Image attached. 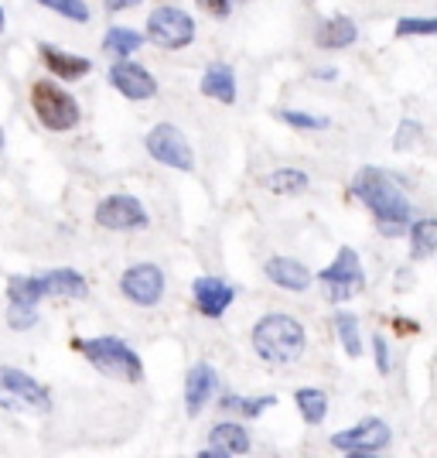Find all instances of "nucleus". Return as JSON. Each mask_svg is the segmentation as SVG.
<instances>
[{
  "instance_id": "nucleus-38",
  "label": "nucleus",
  "mask_w": 437,
  "mask_h": 458,
  "mask_svg": "<svg viewBox=\"0 0 437 458\" xmlns=\"http://www.w3.org/2000/svg\"><path fill=\"white\" fill-rule=\"evenodd\" d=\"M0 151H4V131H0Z\"/></svg>"
},
{
  "instance_id": "nucleus-26",
  "label": "nucleus",
  "mask_w": 437,
  "mask_h": 458,
  "mask_svg": "<svg viewBox=\"0 0 437 458\" xmlns=\"http://www.w3.org/2000/svg\"><path fill=\"white\" fill-rule=\"evenodd\" d=\"M140 45H144V35H137L133 28H110V31H106V38H103V48H106V52H113V55H120V58L133 55Z\"/></svg>"
},
{
  "instance_id": "nucleus-21",
  "label": "nucleus",
  "mask_w": 437,
  "mask_h": 458,
  "mask_svg": "<svg viewBox=\"0 0 437 458\" xmlns=\"http://www.w3.org/2000/svg\"><path fill=\"white\" fill-rule=\"evenodd\" d=\"M437 253V216L431 219H417L410 226V257L414 260H427Z\"/></svg>"
},
{
  "instance_id": "nucleus-34",
  "label": "nucleus",
  "mask_w": 437,
  "mask_h": 458,
  "mask_svg": "<svg viewBox=\"0 0 437 458\" xmlns=\"http://www.w3.org/2000/svg\"><path fill=\"white\" fill-rule=\"evenodd\" d=\"M206 11H209L212 18H229L232 14V0H198Z\"/></svg>"
},
{
  "instance_id": "nucleus-35",
  "label": "nucleus",
  "mask_w": 437,
  "mask_h": 458,
  "mask_svg": "<svg viewBox=\"0 0 437 458\" xmlns=\"http://www.w3.org/2000/svg\"><path fill=\"white\" fill-rule=\"evenodd\" d=\"M106 4V11H127L133 4H140V0H103Z\"/></svg>"
},
{
  "instance_id": "nucleus-27",
  "label": "nucleus",
  "mask_w": 437,
  "mask_h": 458,
  "mask_svg": "<svg viewBox=\"0 0 437 458\" xmlns=\"http://www.w3.org/2000/svg\"><path fill=\"white\" fill-rule=\"evenodd\" d=\"M273 403H277V397H236V394H226V397L219 401V407H223V411H240V414H247V418H260Z\"/></svg>"
},
{
  "instance_id": "nucleus-8",
  "label": "nucleus",
  "mask_w": 437,
  "mask_h": 458,
  "mask_svg": "<svg viewBox=\"0 0 437 458\" xmlns=\"http://www.w3.org/2000/svg\"><path fill=\"white\" fill-rule=\"evenodd\" d=\"M147 38L157 48L178 52V48L191 45V38H195V21L185 11H178V7H157L147 18Z\"/></svg>"
},
{
  "instance_id": "nucleus-11",
  "label": "nucleus",
  "mask_w": 437,
  "mask_h": 458,
  "mask_svg": "<svg viewBox=\"0 0 437 458\" xmlns=\"http://www.w3.org/2000/svg\"><path fill=\"white\" fill-rule=\"evenodd\" d=\"M120 291L130 298L133 305L151 308L164 294V274H161V267H154V264H137V267H130L120 277Z\"/></svg>"
},
{
  "instance_id": "nucleus-22",
  "label": "nucleus",
  "mask_w": 437,
  "mask_h": 458,
  "mask_svg": "<svg viewBox=\"0 0 437 458\" xmlns=\"http://www.w3.org/2000/svg\"><path fill=\"white\" fill-rule=\"evenodd\" d=\"M7 298H11V305L35 308L41 298H48V291H45V281H41V277H11Z\"/></svg>"
},
{
  "instance_id": "nucleus-30",
  "label": "nucleus",
  "mask_w": 437,
  "mask_h": 458,
  "mask_svg": "<svg viewBox=\"0 0 437 458\" xmlns=\"http://www.w3.org/2000/svg\"><path fill=\"white\" fill-rule=\"evenodd\" d=\"M281 120H284L287 127H298V131H324L328 127V116H315V114H305V110H281Z\"/></svg>"
},
{
  "instance_id": "nucleus-18",
  "label": "nucleus",
  "mask_w": 437,
  "mask_h": 458,
  "mask_svg": "<svg viewBox=\"0 0 437 458\" xmlns=\"http://www.w3.org/2000/svg\"><path fill=\"white\" fill-rule=\"evenodd\" d=\"M41 62H45L58 79H65V82H76V79L89 76V69H93L89 58L62 52V48H52V45H41Z\"/></svg>"
},
{
  "instance_id": "nucleus-7",
  "label": "nucleus",
  "mask_w": 437,
  "mask_h": 458,
  "mask_svg": "<svg viewBox=\"0 0 437 458\" xmlns=\"http://www.w3.org/2000/svg\"><path fill=\"white\" fill-rule=\"evenodd\" d=\"M393 441V431L382 418H366L345 431H335L332 435V448L339 452H349V455H376L386 445Z\"/></svg>"
},
{
  "instance_id": "nucleus-3",
  "label": "nucleus",
  "mask_w": 437,
  "mask_h": 458,
  "mask_svg": "<svg viewBox=\"0 0 437 458\" xmlns=\"http://www.w3.org/2000/svg\"><path fill=\"white\" fill-rule=\"evenodd\" d=\"M76 349L96 366V369H99V373H106L110 380H123V383H140V380H144L140 356H137V352H133L123 339H113V335L79 339Z\"/></svg>"
},
{
  "instance_id": "nucleus-36",
  "label": "nucleus",
  "mask_w": 437,
  "mask_h": 458,
  "mask_svg": "<svg viewBox=\"0 0 437 458\" xmlns=\"http://www.w3.org/2000/svg\"><path fill=\"white\" fill-rule=\"evenodd\" d=\"M393 325L399 328V335H414L417 332V322H407V318H393Z\"/></svg>"
},
{
  "instance_id": "nucleus-31",
  "label": "nucleus",
  "mask_w": 437,
  "mask_h": 458,
  "mask_svg": "<svg viewBox=\"0 0 437 458\" xmlns=\"http://www.w3.org/2000/svg\"><path fill=\"white\" fill-rule=\"evenodd\" d=\"M420 140H424V127H420L417 120H403L397 127V137H393V148L397 151H410V148H417Z\"/></svg>"
},
{
  "instance_id": "nucleus-13",
  "label": "nucleus",
  "mask_w": 437,
  "mask_h": 458,
  "mask_svg": "<svg viewBox=\"0 0 437 458\" xmlns=\"http://www.w3.org/2000/svg\"><path fill=\"white\" fill-rule=\"evenodd\" d=\"M191 294H195V305H198V311H202L206 318H219V315H226V308L232 305L236 287L226 284L223 277H195Z\"/></svg>"
},
{
  "instance_id": "nucleus-24",
  "label": "nucleus",
  "mask_w": 437,
  "mask_h": 458,
  "mask_svg": "<svg viewBox=\"0 0 437 458\" xmlns=\"http://www.w3.org/2000/svg\"><path fill=\"white\" fill-rule=\"evenodd\" d=\"M335 328H339V343H342L345 356H349V360H359L362 356L359 318H356L352 311H339V315H335Z\"/></svg>"
},
{
  "instance_id": "nucleus-5",
  "label": "nucleus",
  "mask_w": 437,
  "mask_h": 458,
  "mask_svg": "<svg viewBox=\"0 0 437 458\" xmlns=\"http://www.w3.org/2000/svg\"><path fill=\"white\" fill-rule=\"evenodd\" d=\"M31 110L38 114L41 127H48V131H55V134L79 127V116H82L79 114L76 96L65 93L55 82H45V79L31 86Z\"/></svg>"
},
{
  "instance_id": "nucleus-10",
  "label": "nucleus",
  "mask_w": 437,
  "mask_h": 458,
  "mask_svg": "<svg viewBox=\"0 0 437 458\" xmlns=\"http://www.w3.org/2000/svg\"><path fill=\"white\" fill-rule=\"evenodd\" d=\"M96 223L103 229H144L147 226V209L133 195H106L96 206Z\"/></svg>"
},
{
  "instance_id": "nucleus-37",
  "label": "nucleus",
  "mask_w": 437,
  "mask_h": 458,
  "mask_svg": "<svg viewBox=\"0 0 437 458\" xmlns=\"http://www.w3.org/2000/svg\"><path fill=\"white\" fill-rule=\"evenodd\" d=\"M4 21H7V18H4V11H0V31H4Z\"/></svg>"
},
{
  "instance_id": "nucleus-23",
  "label": "nucleus",
  "mask_w": 437,
  "mask_h": 458,
  "mask_svg": "<svg viewBox=\"0 0 437 458\" xmlns=\"http://www.w3.org/2000/svg\"><path fill=\"white\" fill-rule=\"evenodd\" d=\"M294 403H298V411H301V418H305L307 424H322L324 414H328V397H324V390H318V386L298 390V394H294Z\"/></svg>"
},
{
  "instance_id": "nucleus-19",
  "label": "nucleus",
  "mask_w": 437,
  "mask_h": 458,
  "mask_svg": "<svg viewBox=\"0 0 437 458\" xmlns=\"http://www.w3.org/2000/svg\"><path fill=\"white\" fill-rule=\"evenodd\" d=\"M202 93L209 99H219V103H236V72L226 62H212L202 76Z\"/></svg>"
},
{
  "instance_id": "nucleus-25",
  "label": "nucleus",
  "mask_w": 437,
  "mask_h": 458,
  "mask_svg": "<svg viewBox=\"0 0 437 458\" xmlns=\"http://www.w3.org/2000/svg\"><path fill=\"white\" fill-rule=\"evenodd\" d=\"M264 185L277 195H301L307 189V174L298 168H277L273 174H266Z\"/></svg>"
},
{
  "instance_id": "nucleus-33",
  "label": "nucleus",
  "mask_w": 437,
  "mask_h": 458,
  "mask_svg": "<svg viewBox=\"0 0 437 458\" xmlns=\"http://www.w3.org/2000/svg\"><path fill=\"white\" fill-rule=\"evenodd\" d=\"M373 356H376V369H380L382 377H390L393 360H390V343H386L382 335H373Z\"/></svg>"
},
{
  "instance_id": "nucleus-12",
  "label": "nucleus",
  "mask_w": 437,
  "mask_h": 458,
  "mask_svg": "<svg viewBox=\"0 0 437 458\" xmlns=\"http://www.w3.org/2000/svg\"><path fill=\"white\" fill-rule=\"evenodd\" d=\"M110 82L127 99H154L157 96V82H154L151 72L144 65H137V62H127V58L110 69Z\"/></svg>"
},
{
  "instance_id": "nucleus-1",
  "label": "nucleus",
  "mask_w": 437,
  "mask_h": 458,
  "mask_svg": "<svg viewBox=\"0 0 437 458\" xmlns=\"http://www.w3.org/2000/svg\"><path fill=\"white\" fill-rule=\"evenodd\" d=\"M352 191H356V199H359L362 206L373 212L376 229H380L382 236L397 240V236H403V233H410V226H414V223H410L414 206H410L407 191L399 189L393 174H386L382 168L366 165V168H359V174H356Z\"/></svg>"
},
{
  "instance_id": "nucleus-16",
  "label": "nucleus",
  "mask_w": 437,
  "mask_h": 458,
  "mask_svg": "<svg viewBox=\"0 0 437 458\" xmlns=\"http://www.w3.org/2000/svg\"><path fill=\"white\" fill-rule=\"evenodd\" d=\"M356 38H359V28H356V21L345 18V14L328 18L322 28L315 31V45L324 48V52H342L349 45H356Z\"/></svg>"
},
{
  "instance_id": "nucleus-2",
  "label": "nucleus",
  "mask_w": 437,
  "mask_h": 458,
  "mask_svg": "<svg viewBox=\"0 0 437 458\" xmlns=\"http://www.w3.org/2000/svg\"><path fill=\"white\" fill-rule=\"evenodd\" d=\"M307 345L305 325L290 315H264L253 325V349L264 363H294Z\"/></svg>"
},
{
  "instance_id": "nucleus-32",
  "label": "nucleus",
  "mask_w": 437,
  "mask_h": 458,
  "mask_svg": "<svg viewBox=\"0 0 437 458\" xmlns=\"http://www.w3.org/2000/svg\"><path fill=\"white\" fill-rule=\"evenodd\" d=\"M38 322V311L28 305H11V311H7V325L11 328H18V332H24V328H31V325Z\"/></svg>"
},
{
  "instance_id": "nucleus-9",
  "label": "nucleus",
  "mask_w": 437,
  "mask_h": 458,
  "mask_svg": "<svg viewBox=\"0 0 437 458\" xmlns=\"http://www.w3.org/2000/svg\"><path fill=\"white\" fill-rule=\"evenodd\" d=\"M147 154L154 161L178 168V172H191L195 168V154H191L189 137L181 134L174 123H157L151 134H147Z\"/></svg>"
},
{
  "instance_id": "nucleus-14",
  "label": "nucleus",
  "mask_w": 437,
  "mask_h": 458,
  "mask_svg": "<svg viewBox=\"0 0 437 458\" xmlns=\"http://www.w3.org/2000/svg\"><path fill=\"white\" fill-rule=\"evenodd\" d=\"M215 386H219V377H215V369L209 363H195L189 373V380H185V411H189L191 418L195 414H202V407L212 401V394H215Z\"/></svg>"
},
{
  "instance_id": "nucleus-29",
  "label": "nucleus",
  "mask_w": 437,
  "mask_h": 458,
  "mask_svg": "<svg viewBox=\"0 0 437 458\" xmlns=\"http://www.w3.org/2000/svg\"><path fill=\"white\" fill-rule=\"evenodd\" d=\"M41 7H48V11H55L62 18L69 21H79V24H86L89 21V7L82 4V0H38Z\"/></svg>"
},
{
  "instance_id": "nucleus-4",
  "label": "nucleus",
  "mask_w": 437,
  "mask_h": 458,
  "mask_svg": "<svg viewBox=\"0 0 437 458\" xmlns=\"http://www.w3.org/2000/svg\"><path fill=\"white\" fill-rule=\"evenodd\" d=\"M0 407L14 414H48L52 397L35 377L14 366H0Z\"/></svg>"
},
{
  "instance_id": "nucleus-17",
  "label": "nucleus",
  "mask_w": 437,
  "mask_h": 458,
  "mask_svg": "<svg viewBox=\"0 0 437 458\" xmlns=\"http://www.w3.org/2000/svg\"><path fill=\"white\" fill-rule=\"evenodd\" d=\"M209 448L202 455L209 458H229V455H247L249 452V435L240 428V424H215L209 431Z\"/></svg>"
},
{
  "instance_id": "nucleus-20",
  "label": "nucleus",
  "mask_w": 437,
  "mask_h": 458,
  "mask_svg": "<svg viewBox=\"0 0 437 458\" xmlns=\"http://www.w3.org/2000/svg\"><path fill=\"white\" fill-rule=\"evenodd\" d=\"M41 281H45V291H48V298H86L89 294V284H86V277L72 267H62V270H52V274H41Z\"/></svg>"
},
{
  "instance_id": "nucleus-15",
  "label": "nucleus",
  "mask_w": 437,
  "mask_h": 458,
  "mask_svg": "<svg viewBox=\"0 0 437 458\" xmlns=\"http://www.w3.org/2000/svg\"><path fill=\"white\" fill-rule=\"evenodd\" d=\"M264 274L277 287H284V291H307L311 281H315V274L301 260H290V257H270Z\"/></svg>"
},
{
  "instance_id": "nucleus-28",
  "label": "nucleus",
  "mask_w": 437,
  "mask_h": 458,
  "mask_svg": "<svg viewBox=\"0 0 437 458\" xmlns=\"http://www.w3.org/2000/svg\"><path fill=\"white\" fill-rule=\"evenodd\" d=\"M431 38L437 35V18H399L397 21V38Z\"/></svg>"
},
{
  "instance_id": "nucleus-6",
  "label": "nucleus",
  "mask_w": 437,
  "mask_h": 458,
  "mask_svg": "<svg viewBox=\"0 0 437 458\" xmlns=\"http://www.w3.org/2000/svg\"><path fill=\"white\" fill-rule=\"evenodd\" d=\"M318 281L324 284V294L332 305H342L349 298H356L366 287V270H362L359 253L352 247H342L335 253V260L318 274Z\"/></svg>"
}]
</instances>
